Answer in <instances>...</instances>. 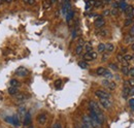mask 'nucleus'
<instances>
[{"label": "nucleus", "instance_id": "603ef678", "mask_svg": "<svg viewBox=\"0 0 134 128\" xmlns=\"http://www.w3.org/2000/svg\"><path fill=\"white\" fill-rule=\"evenodd\" d=\"M2 2H3V0H0V5L2 4Z\"/></svg>", "mask_w": 134, "mask_h": 128}, {"label": "nucleus", "instance_id": "a211bd4d", "mask_svg": "<svg viewBox=\"0 0 134 128\" xmlns=\"http://www.w3.org/2000/svg\"><path fill=\"white\" fill-rule=\"evenodd\" d=\"M73 16H74V12H73L72 9H70V10L66 14V16H65L67 22H70V21H71V19L73 18Z\"/></svg>", "mask_w": 134, "mask_h": 128}, {"label": "nucleus", "instance_id": "39448f33", "mask_svg": "<svg viewBox=\"0 0 134 128\" xmlns=\"http://www.w3.org/2000/svg\"><path fill=\"white\" fill-rule=\"evenodd\" d=\"M101 83H102V85H103L105 88H107V89H109V90H114V89H116V87H117V85H116L115 82H110L108 79H104Z\"/></svg>", "mask_w": 134, "mask_h": 128}, {"label": "nucleus", "instance_id": "473e14b6", "mask_svg": "<svg viewBox=\"0 0 134 128\" xmlns=\"http://www.w3.org/2000/svg\"><path fill=\"white\" fill-rule=\"evenodd\" d=\"M102 1H100V0H95V2H94V7H100V6H102Z\"/></svg>", "mask_w": 134, "mask_h": 128}, {"label": "nucleus", "instance_id": "f8f14e48", "mask_svg": "<svg viewBox=\"0 0 134 128\" xmlns=\"http://www.w3.org/2000/svg\"><path fill=\"white\" fill-rule=\"evenodd\" d=\"M30 123H31V115H30L29 112H27L26 115L24 116V125L25 126H28Z\"/></svg>", "mask_w": 134, "mask_h": 128}, {"label": "nucleus", "instance_id": "ddd939ff", "mask_svg": "<svg viewBox=\"0 0 134 128\" xmlns=\"http://www.w3.org/2000/svg\"><path fill=\"white\" fill-rule=\"evenodd\" d=\"M7 121H9L12 124H14V125H16V126L20 125V120H19V117H18V116H13V117L8 118Z\"/></svg>", "mask_w": 134, "mask_h": 128}, {"label": "nucleus", "instance_id": "8fccbe9b", "mask_svg": "<svg viewBox=\"0 0 134 128\" xmlns=\"http://www.w3.org/2000/svg\"><path fill=\"white\" fill-rule=\"evenodd\" d=\"M110 1H111V0H105V2H106V3H109Z\"/></svg>", "mask_w": 134, "mask_h": 128}, {"label": "nucleus", "instance_id": "58836bf2", "mask_svg": "<svg viewBox=\"0 0 134 128\" xmlns=\"http://www.w3.org/2000/svg\"><path fill=\"white\" fill-rule=\"evenodd\" d=\"M128 76H130V78H134V67H132V68L129 69Z\"/></svg>", "mask_w": 134, "mask_h": 128}, {"label": "nucleus", "instance_id": "ea45409f", "mask_svg": "<svg viewBox=\"0 0 134 128\" xmlns=\"http://www.w3.org/2000/svg\"><path fill=\"white\" fill-rule=\"evenodd\" d=\"M131 23H132V19H130V18H129V19H127V20H126V22H125V26H129Z\"/></svg>", "mask_w": 134, "mask_h": 128}, {"label": "nucleus", "instance_id": "aec40b11", "mask_svg": "<svg viewBox=\"0 0 134 128\" xmlns=\"http://www.w3.org/2000/svg\"><path fill=\"white\" fill-rule=\"evenodd\" d=\"M51 6H52V1H50V0H44V2L42 4V7L44 9H49V8H51Z\"/></svg>", "mask_w": 134, "mask_h": 128}, {"label": "nucleus", "instance_id": "6e6552de", "mask_svg": "<svg viewBox=\"0 0 134 128\" xmlns=\"http://www.w3.org/2000/svg\"><path fill=\"white\" fill-rule=\"evenodd\" d=\"M95 96L98 97L99 99L100 98H110V94L105 90H96L95 91Z\"/></svg>", "mask_w": 134, "mask_h": 128}, {"label": "nucleus", "instance_id": "7c9ffc66", "mask_svg": "<svg viewBox=\"0 0 134 128\" xmlns=\"http://www.w3.org/2000/svg\"><path fill=\"white\" fill-rule=\"evenodd\" d=\"M124 59H125V61L126 62H130L133 58H132V55H129V54H126V55H124Z\"/></svg>", "mask_w": 134, "mask_h": 128}, {"label": "nucleus", "instance_id": "4be33fe9", "mask_svg": "<svg viewBox=\"0 0 134 128\" xmlns=\"http://www.w3.org/2000/svg\"><path fill=\"white\" fill-rule=\"evenodd\" d=\"M103 77H104L105 79H108V80H109V79H111V78L114 77V74H113L108 69H106V70H105V72L103 73Z\"/></svg>", "mask_w": 134, "mask_h": 128}, {"label": "nucleus", "instance_id": "9b49d317", "mask_svg": "<svg viewBox=\"0 0 134 128\" xmlns=\"http://www.w3.org/2000/svg\"><path fill=\"white\" fill-rule=\"evenodd\" d=\"M47 120H48V115H47V114H44V113L39 114V115H38V117H37V121H38V123H39V124H41V125L46 124Z\"/></svg>", "mask_w": 134, "mask_h": 128}, {"label": "nucleus", "instance_id": "c03bdc74", "mask_svg": "<svg viewBox=\"0 0 134 128\" xmlns=\"http://www.w3.org/2000/svg\"><path fill=\"white\" fill-rule=\"evenodd\" d=\"M130 95H134V87L130 88Z\"/></svg>", "mask_w": 134, "mask_h": 128}, {"label": "nucleus", "instance_id": "423d86ee", "mask_svg": "<svg viewBox=\"0 0 134 128\" xmlns=\"http://www.w3.org/2000/svg\"><path fill=\"white\" fill-rule=\"evenodd\" d=\"M99 104L105 110H108L111 106V102H110L109 98H100L99 99Z\"/></svg>", "mask_w": 134, "mask_h": 128}, {"label": "nucleus", "instance_id": "2eb2a0df", "mask_svg": "<svg viewBox=\"0 0 134 128\" xmlns=\"http://www.w3.org/2000/svg\"><path fill=\"white\" fill-rule=\"evenodd\" d=\"M7 92H8V94H9V95H13V96H15L16 94L19 93L18 88H16V87H12V86L7 89Z\"/></svg>", "mask_w": 134, "mask_h": 128}, {"label": "nucleus", "instance_id": "393cba45", "mask_svg": "<svg viewBox=\"0 0 134 128\" xmlns=\"http://www.w3.org/2000/svg\"><path fill=\"white\" fill-rule=\"evenodd\" d=\"M119 7H120L123 12H125V10H126V8L128 7V5L126 4V2H125V1H122V2H120V3H119Z\"/></svg>", "mask_w": 134, "mask_h": 128}, {"label": "nucleus", "instance_id": "a19ab883", "mask_svg": "<svg viewBox=\"0 0 134 128\" xmlns=\"http://www.w3.org/2000/svg\"><path fill=\"white\" fill-rule=\"evenodd\" d=\"M53 128H62V125H61L59 122H56V123L53 125Z\"/></svg>", "mask_w": 134, "mask_h": 128}, {"label": "nucleus", "instance_id": "f03ea898", "mask_svg": "<svg viewBox=\"0 0 134 128\" xmlns=\"http://www.w3.org/2000/svg\"><path fill=\"white\" fill-rule=\"evenodd\" d=\"M98 56V53L97 52H94V51H91V52H86V54L84 55V60L85 61H93L97 58Z\"/></svg>", "mask_w": 134, "mask_h": 128}, {"label": "nucleus", "instance_id": "5fc2aeb1", "mask_svg": "<svg viewBox=\"0 0 134 128\" xmlns=\"http://www.w3.org/2000/svg\"><path fill=\"white\" fill-rule=\"evenodd\" d=\"M23 128H27V127H23Z\"/></svg>", "mask_w": 134, "mask_h": 128}, {"label": "nucleus", "instance_id": "0eeeda50", "mask_svg": "<svg viewBox=\"0 0 134 128\" xmlns=\"http://www.w3.org/2000/svg\"><path fill=\"white\" fill-rule=\"evenodd\" d=\"M84 48H85V41L83 38H81V39H79L77 45H76V47H75V54H76V55H81L82 52H83V50H84Z\"/></svg>", "mask_w": 134, "mask_h": 128}, {"label": "nucleus", "instance_id": "3c124183", "mask_svg": "<svg viewBox=\"0 0 134 128\" xmlns=\"http://www.w3.org/2000/svg\"><path fill=\"white\" fill-rule=\"evenodd\" d=\"M131 49H132V50L134 51V44H132V46H131Z\"/></svg>", "mask_w": 134, "mask_h": 128}, {"label": "nucleus", "instance_id": "49530a36", "mask_svg": "<svg viewBox=\"0 0 134 128\" xmlns=\"http://www.w3.org/2000/svg\"><path fill=\"white\" fill-rule=\"evenodd\" d=\"M81 128H89V127H88L86 124H84V123H83V124H82V126H81Z\"/></svg>", "mask_w": 134, "mask_h": 128}, {"label": "nucleus", "instance_id": "de8ad7c7", "mask_svg": "<svg viewBox=\"0 0 134 128\" xmlns=\"http://www.w3.org/2000/svg\"><path fill=\"white\" fill-rule=\"evenodd\" d=\"M121 53H126V49H121Z\"/></svg>", "mask_w": 134, "mask_h": 128}, {"label": "nucleus", "instance_id": "a878e982", "mask_svg": "<svg viewBox=\"0 0 134 128\" xmlns=\"http://www.w3.org/2000/svg\"><path fill=\"white\" fill-rule=\"evenodd\" d=\"M26 108H24V106H21L20 109H19V115H20V117H24L25 115H26Z\"/></svg>", "mask_w": 134, "mask_h": 128}, {"label": "nucleus", "instance_id": "1a4fd4ad", "mask_svg": "<svg viewBox=\"0 0 134 128\" xmlns=\"http://www.w3.org/2000/svg\"><path fill=\"white\" fill-rule=\"evenodd\" d=\"M98 18L95 20V22H94V25H95V27L96 28H102L104 25H105V20L102 18V16H97Z\"/></svg>", "mask_w": 134, "mask_h": 128}, {"label": "nucleus", "instance_id": "cd10ccee", "mask_svg": "<svg viewBox=\"0 0 134 128\" xmlns=\"http://www.w3.org/2000/svg\"><path fill=\"white\" fill-rule=\"evenodd\" d=\"M10 86H12V87H16V88H18V87L20 86V83H19V81L16 80V79H13V80L10 81Z\"/></svg>", "mask_w": 134, "mask_h": 128}, {"label": "nucleus", "instance_id": "e433bc0d", "mask_svg": "<svg viewBox=\"0 0 134 128\" xmlns=\"http://www.w3.org/2000/svg\"><path fill=\"white\" fill-rule=\"evenodd\" d=\"M23 1H24L25 4H28V5H32L35 2V0H23Z\"/></svg>", "mask_w": 134, "mask_h": 128}, {"label": "nucleus", "instance_id": "bb28decb", "mask_svg": "<svg viewBox=\"0 0 134 128\" xmlns=\"http://www.w3.org/2000/svg\"><path fill=\"white\" fill-rule=\"evenodd\" d=\"M132 41H134V36L129 34V35L125 38V42H126V44H130V42H132Z\"/></svg>", "mask_w": 134, "mask_h": 128}, {"label": "nucleus", "instance_id": "6ab92c4d", "mask_svg": "<svg viewBox=\"0 0 134 128\" xmlns=\"http://www.w3.org/2000/svg\"><path fill=\"white\" fill-rule=\"evenodd\" d=\"M129 69H130V67H129V66H127V65H124V66H122V68H121L122 73H123L124 76H128Z\"/></svg>", "mask_w": 134, "mask_h": 128}, {"label": "nucleus", "instance_id": "4c0bfd02", "mask_svg": "<svg viewBox=\"0 0 134 128\" xmlns=\"http://www.w3.org/2000/svg\"><path fill=\"white\" fill-rule=\"evenodd\" d=\"M128 84H129V87L130 88L134 87V78H130V80L128 81Z\"/></svg>", "mask_w": 134, "mask_h": 128}, {"label": "nucleus", "instance_id": "f3484780", "mask_svg": "<svg viewBox=\"0 0 134 128\" xmlns=\"http://www.w3.org/2000/svg\"><path fill=\"white\" fill-rule=\"evenodd\" d=\"M16 99H17V101H24L27 97H26V95L25 94H23V93H18V94H16Z\"/></svg>", "mask_w": 134, "mask_h": 128}, {"label": "nucleus", "instance_id": "72a5a7b5", "mask_svg": "<svg viewBox=\"0 0 134 128\" xmlns=\"http://www.w3.org/2000/svg\"><path fill=\"white\" fill-rule=\"evenodd\" d=\"M109 68H110V69H113V70H115V71L119 70V67H118V65H117V64H115V63H110V64H109Z\"/></svg>", "mask_w": 134, "mask_h": 128}, {"label": "nucleus", "instance_id": "412c9836", "mask_svg": "<svg viewBox=\"0 0 134 128\" xmlns=\"http://www.w3.org/2000/svg\"><path fill=\"white\" fill-rule=\"evenodd\" d=\"M105 70H106V68H104V67H98L97 69H96V74L97 76H103V73L105 72Z\"/></svg>", "mask_w": 134, "mask_h": 128}, {"label": "nucleus", "instance_id": "c756f323", "mask_svg": "<svg viewBox=\"0 0 134 128\" xmlns=\"http://www.w3.org/2000/svg\"><path fill=\"white\" fill-rule=\"evenodd\" d=\"M79 66L81 67V68H83V69H86L87 67H88V63H87V61H80L79 62Z\"/></svg>", "mask_w": 134, "mask_h": 128}, {"label": "nucleus", "instance_id": "20e7f679", "mask_svg": "<svg viewBox=\"0 0 134 128\" xmlns=\"http://www.w3.org/2000/svg\"><path fill=\"white\" fill-rule=\"evenodd\" d=\"M28 69L26 68V67H23V66H20L19 68L16 69V76L18 77H21V78H25V77H27L28 76Z\"/></svg>", "mask_w": 134, "mask_h": 128}, {"label": "nucleus", "instance_id": "09e8293b", "mask_svg": "<svg viewBox=\"0 0 134 128\" xmlns=\"http://www.w3.org/2000/svg\"><path fill=\"white\" fill-rule=\"evenodd\" d=\"M5 2H7V3H12L13 0H5Z\"/></svg>", "mask_w": 134, "mask_h": 128}, {"label": "nucleus", "instance_id": "dca6fc26", "mask_svg": "<svg viewBox=\"0 0 134 128\" xmlns=\"http://www.w3.org/2000/svg\"><path fill=\"white\" fill-rule=\"evenodd\" d=\"M114 50H115V46L113 44H106L105 45V52L111 53V52H114Z\"/></svg>", "mask_w": 134, "mask_h": 128}, {"label": "nucleus", "instance_id": "9d476101", "mask_svg": "<svg viewBox=\"0 0 134 128\" xmlns=\"http://www.w3.org/2000/svg\"><path fill=\"white\" fill-rule=\"evenodd\" d=\"M83 123L86 124L89 128H94L93 127V122H92V119L90 116H87V115H84L83 116Z\"/></svg>", "mask_w": 134, "mask_h": 128}, {"label": "nucleus", "instance_id": "2f4dec72", "mask_svg": "<svg viewBox=\"0 0 134 128\" xmlns=\"http://www.w3.org/2000/svg\"><path fill=\"white\" fill-rule=\"evenodd\" d=\"M61 86H62V81L61 80H57L55 82V87H56L57 89H60Z\"/></svg>", "mask_w": 134, "mask_h": 128}, {"label": "nucleus", "instance_id": "c85d7f7f", "mask_svg": "<svg viewBox=\"0 0 134 128\" xmlns=\"http://www.w3.org/2000/svg\"><path fill=\"white\" fill-rule=\"evenodd\" d=\"M85 50H86V52H91V51H93V47H92V45L90 44V42H88V44H86L85 45Z\"/></svg>", "mask_w": 134, "mask_h": 128}, {"label": "nucleus", "instance_id": "f257e3e1", "mask_svg": "<svg viewBox=\"0 0 134 128\" xmlns=\"http://www.w3.org/2000/svg\"><path fill=\"white\" fill-rule=\"evenodd\" d=\"M89 110H91V111H93V112L95 113V114L98 116V118L100 119V121L102 123L104 122V115H103V113L101 111L100 105H99L96 101L91 100V101L89 102Z\"/></svg>", "mask_w": 134, "mask_h": 128}, {"label": "nucleus", "instance_id": "864d4df0", "mask_svg": "<svg viewBox=\"0 0 134 128\" xmlns=\"http://www.w3.org/2000/svg\"><path fill=\"white\" fill-rule=\"evenodd\" d=\"M27 128H33V126H31V125H30V126H28Z\"/></svg>", "mask_w": 134, "mask_h": 128}, {"label": "nucleus", "instance_id": "c9c22d12", "mask_svg": "<svg viewBox=\"0 0 134 128\" xmlns=\"http://www.w3.org/2000/svg\"><path fill=\"white\" fill-rule=\"evenodd\" d=\"M108 54H109V53L106 52V53H104V54L102 55V61H106V60L108 59V56H109Z\"/></svg>", "mask_w": 134, "mask_h": 128}, {"label": "nucleus", "instance_id": "b1692460", "mask_svg": "<svg viewBox=\"0 0 134 128\" xmlns=\"http://www.w3.org/2000/svg\"><path fill=\"white\" fill-rule=\"evenodd\" d=\"M117 59H118V61H119L120 63L127 64V62H126V61H125V59H124V55H122V54H119V55H117Z\"/></svg>", "mask_w": 134, "mask_h": 128}, {"label": "nucleus", "instance_id": "5701e85b", "mask_svg": "<svg viewBox=\"0 0 134 128\" xmlns=\"http://www.w3.org/2000/svg\"><path fill=\"white\" fill-rule=\"evenodd\" d=\"M97 52L98 53H104L105 52V45L104 44H99L97 47Z\"/></svg>", "mask_w": 134, "mask_h": 128}, {"label": "nucleus", "instance_id": "4468645a", "mask_svg": "<svg viewBox=\"0 0 134 128\" xmlns=\"http://www.w3.org/2000/svg\"><path fill=\"white\" fill-rule=\"evenodd\" d=\"M129 95H130V87L129 86H125L123 91H122V96H123V98L126 99Z\"/></svg>", "mask_w": 134, "mask_h": 128}, {"label": "nucleus", "instance_id": "7ed1b4c3", "mask_svg": "<svg viewBox=\"0 0 134 128\" xmlns=\"http://www.w3.org/2000/svg\"><path fill=\"white\" fill-rule=\"evenodd\" d=\"M71 9V4H70V0H64L63 1V4H62V9H61V13L62 15L65 17L66 14Z\"/></svg>", "mask_w": 134, "mask_h": 128}, {"label": "nucleus", "instance_id": "f704fd0d", "mask_svg": "<svg viewBox=\"0 0 134 128\" xmlns=\"http://www.w3.org/2000/svg\"><path fill=\"white\" fill-rule=\"evenodd\" d=\"M129 104H130L131 110L134 111V98H130V99H129Z\"/></svg>", "mask_w": 134, "mask_h": 128}, {"label": "nucleus", "instance_id": "37998d69", "mask_svg": "<svg viewBox=\"0 0 134 128\" xmlns=\"http://www.w3.org/2000/svg\"><path fill=\"white\" fill-rule=\"evenodd\" d=\"M98 33H100L101 36H106V35H107V30H101V31L98 32Z\"/></svg>", "mask_w": 134, "mask_h": 128}, {"label": "nucleus", "instance_id": "a18cd8bd", "mask_svg": "<svg viewBox=\"0 0 134 128\" xmlns=\"http://www.w3.org/2000/svg\"><path fill=\"white\" fill-rule=\"evenodd\" d=\"M109 14H110V12H109V10H105V12L103 13V15H104V16H107V15H109Z\"/></svg>", "mask_w": 134, "mask_h": 128}, {"label": "nucleus", "instance_id": "79ce46f5", "mask_svg": "<svg viewBox=\"0 0 134 128\" xmlns=\"http://www.w3.org/2000/svg\"><path fill=\"white\" fill-rule=\"evenodd\" d=\"M110 14L113 16H118V8H113V10L110 12Z\"/></svg>", "mask_w": 134, "mask_h": 128}]
</instances>
